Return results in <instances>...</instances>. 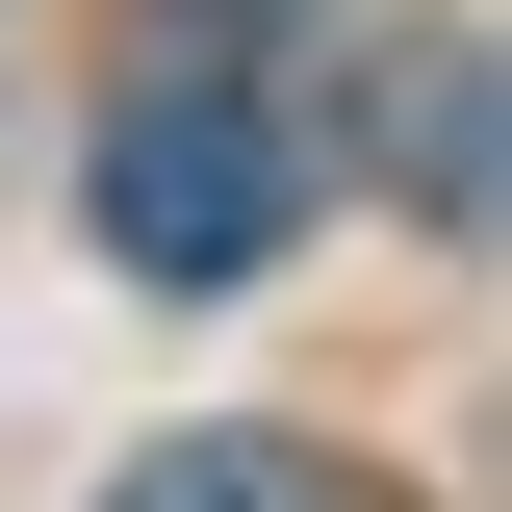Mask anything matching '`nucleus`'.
Segmentation results:
<instances>
[{"label": "nucleus", "mask_w": 512, "mask_h": 512, "mask_svg": "<svg viewBox=\"0 0 512 512\" xmlns=\"http://www.w3.org/2000/svg\"><path fill=\"white\" fill-rule=\"evenodd\" d=\"M77 205H103V256L128 282H256V256L308 231V128L282 103H231V77H154V103H103V154H77Z\"/></svg>", "instance_id": "nucleus-1"}, {"label": "nucleus", "mask_w": 512, "mask_h": 512, "mask_svg": "<svg viewBox=\"0 0 512 512\" xmlns=\"http://www.w3.org/2000/svg\"><path fill=\"white\" fill-rule=\"evenodd\" d=\"M384 154H410V205H436V231H487V52H461V26H410V77H384Z\"/></svg>", "instance_id": "nucleus-2"}, {"label": "nucleus", "mask_w": 512, "mask_h": 512, "mask_svg": "<svg viewBox=\"0 0 512 512\" xmlns=\"http://www.w3.org/2000/svg\"><path fill=\"white\" fill-rule=\"evenodd\" d=\"M103 512H359V487H333L308 436H154V461H128Z\"/></svg>", "instance_id": "nucleus-3"}, {"label": "nucleus", "mask_w": 512, "mask_h": 512, "mask_svg": "<svg viewBox=\"0 0 512 512\" xmlns=\"http://www.w3.org/2000/svg\"><path fill=\"white\" fill-rule=\"evenodd\" d=\"M205 26H308V0H205Z\"/></svg>", "instance_id": "nucleus-4"}]
</instances>
